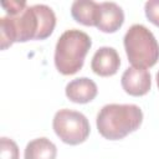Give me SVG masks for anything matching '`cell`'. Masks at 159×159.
I'll return each instance as SVG.
<instances>
[{"mask_svg":"<svg viewBox=\"0 0 159 159\" xmlns=\"http://www.w3.org/2000/svg\"><path fill=\"white\" fill-rule=\"evenodd\" d=\"M92 46L91 37L77 29L65 31L55 48V66L62 75H75L83 67L84 57Z\"/></svg>","mask_w":159,"mask_h":159,"instance_id":"obj_3","label":"cell"},{"mask_svg":"<svg viewBox=\"0 0 159 159\" xmlns=\"http://www.w3.org/2000/svg\"><path fill=\"white\" fill-rule=\"evenodd\" d=\"M128 61L133 67H153L159 60V43L144 25H132L123 39Z\"/></svg>","mask_w":159,"mask_h":159,"instance_id":"obj_4","label":"cell"},{"mask_svg":"<svg viewBox=\"0 0 159 159\" xmlns=\"http://www.w3.org/2000/svg\"><path fill=\"white\" fill-rule=\"evenodd\" d=\"M143 122V112L135 104H106L97 114V129L109 140H119L137 130Z\"/></svg>","mask_w":159,"mask_h":159,"instance_id":"obj_2","label":"cell"},{"mask_svg":"<svg viewBox=\"0 0 159 159\" xmlns=\"http://www.w3.org/2000/svg\"><path fill=\"white\" fill-rule=\"evenodd\" d=\"M120 83L123 89L134 97L144 96L149 92L152 87L150 73L145 68L139 67H128L120 78Z\"/></svg>","mask_w":159,"mask_h":159,"instance_id":"obj_6","label":"cell"},{"mask_svg":"<svg viewBox=\"0 0 159 159\" xmlns=\"http://www.w3.org/2000/svg\"><path fill=\"white\" fill-rule=\"evenodd\" d=\"M120 66V58L116 48L103 46L99 47L91 61V68L92 71L102 77L113 76L117 73Z\"/></svg>","mask_w":159,"mask_h":159,"instance_id":"obj_7","label":"cell"},{"mask_svg":"<svg viewBox=\"0 0 159 159\" xmlns=\"http://www.w3.org/2000/svg\"><path fill=\"white\" fill-rule=\"evenodd\" d=\"M124 22V12L116 2H101L97 15L96 27L102 32L112 34L118 31Z\"/></svg>","mask_w":159,"mask_h":159,"instance_id":"obj_8","label":"cell"},{"mask_svg":"<svg viewBox=\"0 0 159 159\" xmlns=\"http://www.w3.org/2000/svg\"><path fill=\"white\" fill-rule=\"evenodd\" d=\"M56 26L53 10L43 4L26 6L14 15L0 19L1 50H6L14 42L47 39Z\"/></svg>","mask_w":159,"mask_h":159,"instance_id":"obj_1","label":"cell"},{"mask_svg":"<svg viewBox=\"0 0 159 159\" xmlns=\"http://www.w3.org/2000/svg\"><path fill=\"white\" fill-rule=\"evenodd\" d=\"M52 127L56 135L66 144L77 145L83 143L89 135V123L81 112L71 109H60L56 112Z\"/></svg>","mask_w":159,"mask_h":159,"instance_id":"obj_5","label":"cell"},{"mask_svg":"<svg viewBox=\"0 0 159 159\" xmlns=\"http://www.w3.org/2000/svg\"><path fill=\"white\" fill-rule=\"evenodd\" d=\"M99 2L92 0H76L72 2L71 15L77 22L84 26H96Z\"/></svg>","mask_w":159,"mask_h":159,"instance_id":"obj_10","label":"cell"},{"mask_svg":"<svg viewBox=\"0 0 159 159\" xmlns=\"http://www.w3.org/2000/svg\"><path fill=\"white\" fill-rule=\"evenodd\" d=\"M66 96L75 103H88L97 96V84L87 77H80L66 86Z\"/></svg>","mask_w":159,"mask_h":159,"instance_id":"obj_9","label":"cell"},{"mask_svg":"<svg viewBox=\"0 0 159 159\" xmlns=\"http://www.w3.org/2000/svg\"><path fill=\"white\" fill-rule=\"evenodd\" d=\"M145 16L148 20L159 27V0H149L144 5Z\"/></svg>","mask_w":159,"mask_h":159,"instance_id":"obj_13","label":"cell"},{"mask_svg":"<svg viewBox=\"0 0 159 159\" xmlns=\"http://www.w3.org/2000/svg\"><path fill=\"white\" fill-rule=\"evenodd\" d=\"M157 84H158V88H159V71L157 73Z\"/></svg>","mask_w":159,"mask_h":159,"instance_id":"obj_15","label":"cell"},{"mask_svg":"<svg viewBox=\"0 0 159 159\" xmlns=\"http://www.w3.org/2000/svg\"><path fill=\"white\" fill-rule=\"evenodd\" d=\"M0 159H19V147L12 139H0Z\"/></svg>","mask_w":159,"mask_h":159,"instance_id":"obj_12","label":"cell"},{"mask_svg":"<svg viewBox=\"0 0 159 159\" xmlns=\"http://www.w3.org/2000/svg\"><path fill=\"white\" fill-rule=\"evenodd\" d=\"M57 148L47 138L41 137L27 143L25 148V159H56Z\"/></svg>","mask_w":159,"mask_h":159,"instance_id":"obj_11","label":"cell"},{"mask_svg":"<svg viewBox=\"0 0 159 159\" xmlns=\"http://www.w3.org/2000/svg\"><path fill=\"white\" fill-rule=\"evenodd\" d=\"M1 6L6 10L7 15H14L17 14L19 11H21L22 9H25L27 6L26 1H15V0H10V1H2Z\"/></svg>","mask_w":159,"mask_h":159,"instance_id":"obj_14","label":"cell"}]
</instances>
